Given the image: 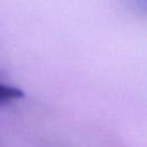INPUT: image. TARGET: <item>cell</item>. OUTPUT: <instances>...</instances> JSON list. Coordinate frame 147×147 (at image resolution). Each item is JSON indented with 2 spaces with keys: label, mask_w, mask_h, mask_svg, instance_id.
Returning <instances> with one entry per match:
<instances>
[{
  "label": "cell",
  "mask_w": 147,
  "mask_h": 147,
  "mask_svg": "<svg viewBox=\"0 0 147 147\" xmlns=\"http://www.w3.org/2000/svg\"><path fill=\"white\" fill-rule=\"evenodd\" d=\"M23 96H24V93L21 88L0 84V106L6 105L16 99H21Z\"/></svg>",
  "instance_id": "cell-1"
}]
</instances>
